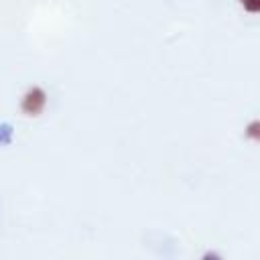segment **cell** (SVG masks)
Here are the masks:
<instances>
[{
    "instance_id": "1",
    "label": "cell",
    "mask_w": 260,
    "mask_h": 260,
    "mask_svg": "<svg viewBox=\"0 0 260 260\" xmlns=\"http://www.w3.org/2000/svg\"><path fill=\"white\" fill-rule=\"evenodd\" d=\"M45 108V91L39 89V87H32L24 100H22V110L28 114V116H37L41 110Z\"/></svg>"
},
{
    "instance_id": "2",
    "label": "cell",
    "mask_w": 260,
    "mask_h": 260,
    "mask_svg": "<svg viewBox=\"0 0 260 260\" xmlns=\"http://www.w3.org/2000/svg\"><path fill=\"white\" fill-rule=\"evenodd\" d=\"M240 4L248 12H260V0H240Z\"/></svg>"
},
{
    "instance_id": "3",
    "label": "cell",
    "mask_w": 260,
    "mask_h": 260,
    "mask_svg": "<svg viewBox=\"0 0 260 260\" xmlns=\"http://www.w3.org/2000/svg\"><path fill=\"white\" fill-rule=\"evenodd\" d=\"M248 136L252 138H260V122H254L248 126Z\"/></svg>"
}]
</instances>
